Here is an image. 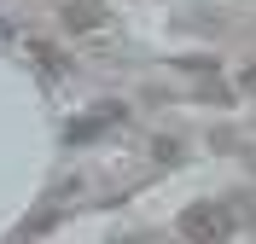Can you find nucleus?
I'll return each mask as SVG.
<instances>
[{
    "instance_id": "f257e3e1",
    "label": "nucleus",
    "mask_w": 256,
    "mask_h": 244,
    "mask_svg": "<svg viewBox=\"0 0 256 244\" xmlns=\"http://www.w3.org/2000/svg\"><path fill=\"white\" fill-rule=\"evenodd\" d=\"M180 239L186 244H227L233 239V215L222 204H192V210H180Z\"/></svg>"
},
{
    "instance_id": "f03ea898",
    "label": "nucleus",
    "mask_w": 256,
    "mask_h": 244,
    "mask_svg": "<svg viewBox=\"0 0 256 244\" xmlns=\"http://www.w3.org/2000/svg\"><path fill=\"white\" fill-rule=\"evenodd\" d=\"M116 116H122V105H116V99H111V105H99V111L88 116V122H76V128H70V140H94L99 128H111Z\"/></svg>"
},
{
    "instance_id": "7ed1b4c3",
    "label": "nucleus",
    "mask_w": 256,
    "mask_h": 244,
    "mask_svg": "<svg viewBox=\"0 0 256 244\" xmlns=\"http://www.w3.org/2000/svg\"><path fill=\"white\" fill-rule=\"evenodd\" d=\"M64 23H70V29H76V35L99 29V6H88V0H82V6H70V12H64Z\"/></svg>"
},
{
    "instance_id": "20e7f679",
    "label": "nucleus",
    "mask_w": 256,
    "mask_h": 244,
    "mask_svg": "<svg viewBox=\"0 0 256 244\" xmlns=\"http://www.w3.org/2000/svg\"><path fill=\"white\" fill-rule=\"evenodd\" d=\"M244 87H250V93H256V70H244Z\"/></svg>"
}]
</instances>
